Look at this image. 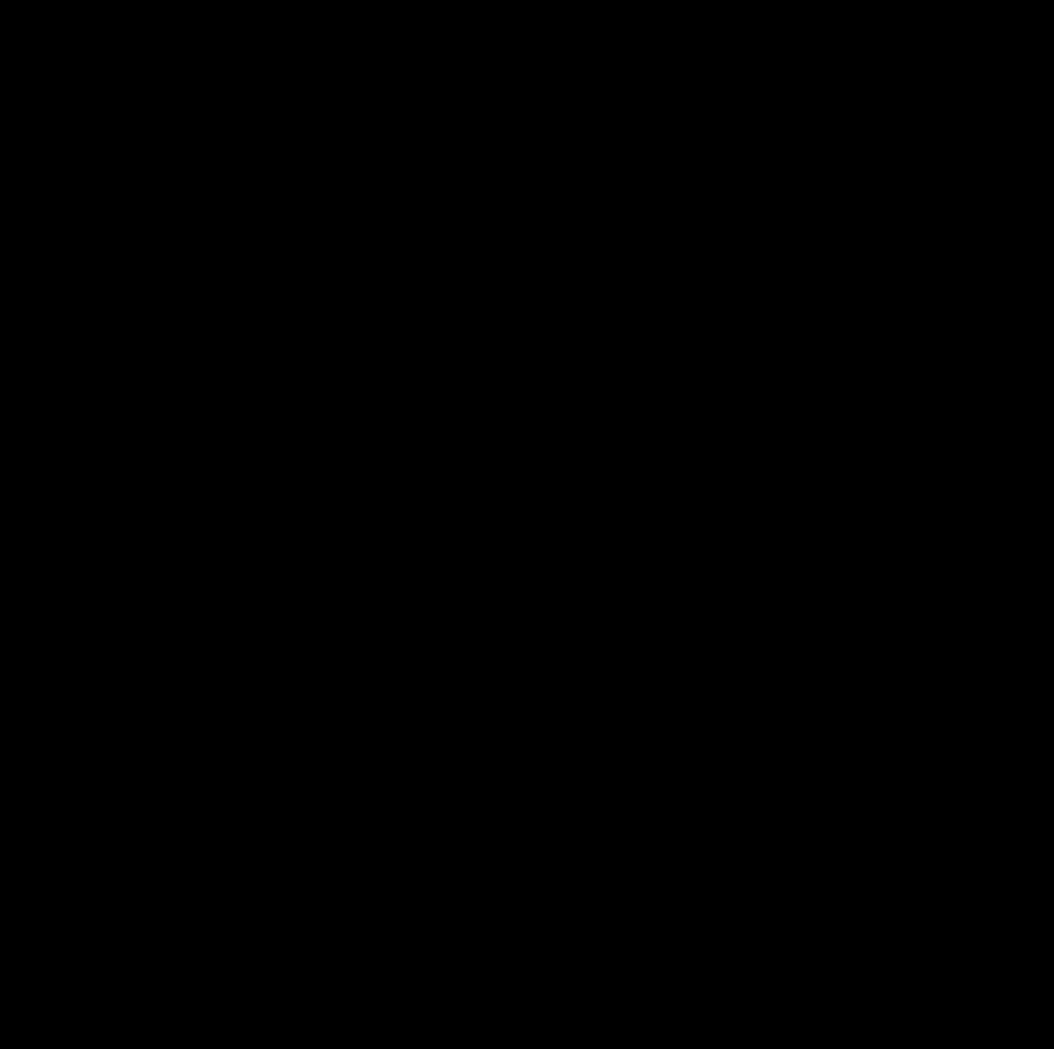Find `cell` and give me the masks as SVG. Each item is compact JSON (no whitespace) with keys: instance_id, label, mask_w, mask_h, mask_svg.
Listing matches in <instances>:
<instances>
[]
</instances>
